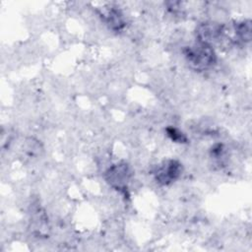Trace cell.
<instances>
[{"label": "cell", "instance_id": "7", "mask_svg": "<svg viewBox=\"0 0 252 252\" xmlns=\"http://www.w3.org/2000/svg\"><path fill=\"white\" fill-rule=\"evenodd\" d=\"M165 133H166L167 137L174 143H177V144H187L188 143L187 136L176 127H173V126L166 127Z\"/></svg>", "mask_w": 252, "mask_h": 252}, {"label": "cell", "instance_id": "1", "mask_svg": "<svg viewBox=\"0 0 252 252\" xmlns=\"http://www.w3.org/2000/svg\"><path fill=\"white\" fill-rule=\"evenodd\" d=\"M182 52L187 63L196 71H207L217 64L216 50L210 44L196 40L185 46Z\"/></svg>", "mask_w": 252, "mask_h": 252}, {"label": "cell", "instance_id": "6", "mask_svg": "<svg viewBox=\"0 0 252 252\" xmlns=\"http://www.w3.org/2000/svg\"><path fill=\"white\" fill-rule=\"evenodd\" d=\"M234 35L238 42H250L252 37V26L250 20H242L234 24Z\"/></svg>", "mask_w": 252, "mask_h": 252}, {"label": "cell", "instance_id": "2", "mask_svg": "<svg viewBox=\"0 0 252 252\" xmlns=\"http://www.w3.org/2000/svg\"><path fill=\"white\" fill-rule=\"evenodd\" d=\"M132 169L126 161H118L111 164L104 172V180L115 190L126 192L132 178Z\"/></svg>", "mask_w": 252, "mask_h": 252}, {"label": "cell", "instance_id": "5", "mask_svg": "<svg viewBox=\"0 0 252 252\" xmlns=\"http://www.w3.org/2000/svg\"><path fill=\"white\" fill-rule=\"evenodd\" d=\"M101 17L104 23L107 25V27L113 32H119L126 26L124 15L121 12V10L118 9L117 7H114V6L107 7L105 11L102 12Z\"/></svg>", "mask_w": 252, "mask_h": 252}, {"label": "cell", "instance_id": "3", "mask_svg": "<svg viewBox=\"0 0 252 252\" xmlns=\"http://www.w3.org/2000/svg\"><path fill=\"white\" fill-rule=\"evenodd\" d=\"M183 171L182 163L174 158L161 161L155 169V180L160 186H168L179 179Z\"/></svg>", "mask_w": 252, "mask_h": 252}, {"label": "cell", "instance_id": "4", "mask_svg": "<svg viewBox=\"0 0 252 252\" xmlns=\"http://www.w3.org/2000/svg\"><path fill=\"white\" fill-rule=\"evenodd\" d=\"M196 40L214 47V44L219 43L225 35V27L223 24L216 21H206L200 23L195 31Z\"/></svg>", "mask_w": 252, "mask_h": 252}]
</instances>
